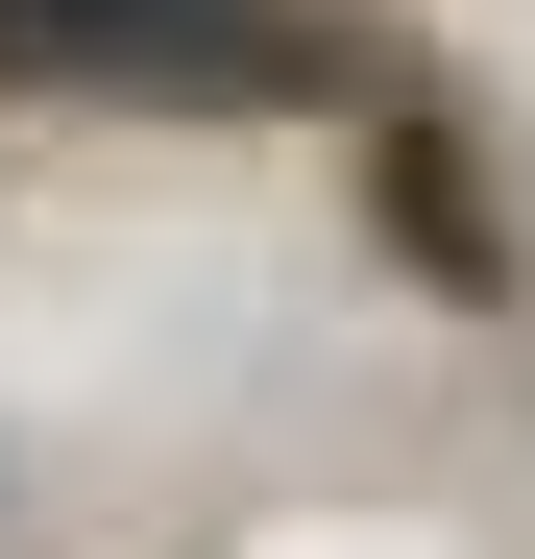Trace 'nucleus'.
<instances>
[{"mask_svg": "<svg viewBox=\"0 0 535 559\" xmlns=\"http://www.w3.org/2000/svg\"><path fill=\"white\" fill-rule=\"evenodd\" d=\"M25 98H293V0H0Z\"/></svg>", "mask_w": 535, "mask_h": 559, "instance_id": "1", "label": "nucleus"}]
</instances>
